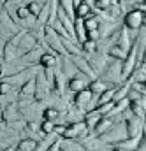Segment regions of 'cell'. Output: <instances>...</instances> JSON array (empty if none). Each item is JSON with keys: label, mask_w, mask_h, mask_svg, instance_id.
I'll return each mask as SVG.
<instances>
[{"label": "cell", "mask_w": 146, "mask_h": 151, "mask_svg": "<svg viewBox=\"0 0 146 151\" xmlns=\"http://www.w3.org/2000/svg\"><path fill=\"white\" fill-rule=\"evenodd\" d=\"M60 150H62V148H60V137H58V139H56V141L48 148V151H60Z\"/></svg>", "instance_id": "obj_23"}, {"label": "cell", "mask_w": 146, "mask_h": 151, "mask_svg": "<svg viewBox=\"0 0 146 151\" xmlns=\"http://www.w3.org/2000/svg\"><path fill=\"white\" fill-rule=\"evenodd\" d=\"M114 90H116V86H111V88H108L104 93H100V95L97 97V100H95V107L104 106V104H108V102H114V100H113V99H114Z\"/></svg>", "instance_id": "obj_16"}, {"label": "cell", "mask_w": 146, "mask_h": 151, "mask_svg": "<svg viewBox=\"0 0 146 151\" xmlns=\"http://www.w3.org/2000/svg\"><path fill=\"white\" fill-rule=\"evenodd\" d=\"M143 119H145V127H146V114H145V118H143Z\"/></svg>", "instance_id": "obj_27"}, {"label": "cell", "mask_w": 146, "mask_h": 151, "mask_svg": "<svg viewBox=\"0 0 146 151\" xmlns=\"http://www.w3.org/2000/svg\"><path fill=\"white\" fill-rule=\"evenodd\" d=\"M109 5H111L109 0H93V5L92 7H93L95 12H100V11H106Z\"/></svg>", "instance_id": "obj_22"}, {"label": "cell", "mask_w": 146, "mask_h": 151, "mask_svg": "<svg viewBox=\"0 0 146 151\" xmlns=\"http://www.w3.org/2000/svg\"><path fill=\"white\" fill-rule=\"evenodd\" d=\"M141 139H143V135H139V137H127V139H123L121 142H118L114 146H120L121 150H125V151H134V150H137Z\"/></svg>", "instance_id": "obj_13"}, {"label": "cell", "mask_w": 146, "mask_h": 151, "mask_svg": "<svg viewBox=\"0 0 146 151\" xmlns=\"http://www.w3.org/2000/svg\"><path fill=\"white\" fill-rule=\"evenodd\" d=\"M145 18H146L145 12H143L139 7H136V9H130V11H127V12L123 14L121 25H123L127 30H130V32H137V30L143 27Z\"/></svg>", "instance_id": "obj_3"}, {"label": "cell", "mask_w": 146, "mask_h": 151, "mask_svg": "<svg viewBox=\"0 0 146 151\" xmlns=\"http://www.w3.org/2000/svg\"><path fill=\"white\" fill-rule=\"evenodd\" d=\"M90 81H92V79H90L86 74L77 72L76 76H72V77H69V79H67V91H69V93H77L79 90L88 88Z\"/></svg>", "instance_id": "obj_6"}, {"label": "cell", "mask_w": 146, "mask_h": 151, "mask_svg": "<svg viewBox=\"0 0 146 151\" xmlns=\"http://www.w3.org/2000/svg\"><path fill=\"white\" fill-rule=\"evenodd\" d=\"M143 84H146V81H145V83H143Z\"/></svg>", "instance_id": "obj_29"}, {"label": "cell", "mask_w": 146, "mask_h": 151, "mask_svg": "<svg viewBox=\"0 0 146 151\" xmlns=\"http://www.w3.org/2000/svg\"><path fill=\"white\" fill-rule=\"evenodd\" d=\"M60 111L58 109H55V107H51V106H46L44 107V111H42V116H40V119H48V121H56L58 118H60Z\"/></svg>", "instance_id": "obj_19"}, {"label": "cell", "mask_w": 146, "mask_h": 151, "mask_svg": "<svg viewBox=\"0 0 146 151\" xmlns=\"http://www.w3.org/2000/svg\"><path fill=\"white\" fill-rule=\"evenodd\" d=\"M106 55L109 56L111 60H120V62H123V60H125V56H127V51H123L120 46L113 44V46H109V47H108Z\"/></svg>", "instance_id": "obj_17"}, {"label": "cell", "mask_w": 146, "mask_h": 151, "mask_svg": "<svg viewBox=\"0 0 146 151\" xmlns=\"http://www.w3.org/2000/svg\"><path fill=\"white\" fill-rule=\"evenodd\" d=\"M141 4H143V5H146V0H141Z\"/></svg>", "instance_id": "obj_26"}, {"label": "cell", "mask_w": 146, "mask_h": 151, "mask_svg": "<svg viewBox=\"0 0 146 151\" xmlns=\"http://www.w3.org/2000/svg\"><path fill=\"white\" fill-rule=\"evenodd\" d=\"M88 88L92 90V93H93V95H97V97H99V95H100V93H104L108 88H111V84H109V83H106L104 79H100V77H95V79H92V81H90Z\"/></svg>", "instance_id": "obj_11"}, {"label": "cell", "mask_w": 146, "mask_h": 151, "mask_svg": "<svg viewBox=\"0 0 146 151\" xmlns=\"http://www.w3.org/2000/svg\"><path fill=\"white\" fill-rule=\"evenodd\" d=\"M37 142L35 139H32V137H21L20 141H18V144H16V148L21 151H34L37 148Z\"/></svg>", "instance_id": "obj_18"}, {"label": "cell", "mask_w": 146, "mask_h": 151, "mask_svg": "<svg viewBox=\"0 0 146 151\" xmlns=\"http://www.w3.org/2000/svg\"><path fill=\"white\" fill-rule=\"evenodd\" d=\"M39 128H40V135H42V137H46L48 134L55 132V123H53V121H48V119H40Z\"/></svg>", "instance_id": "obj_21"}, {"label": "cell", "mask_w": 146, "mask_h": 151, "mask_svg": "<svg viewBox=\"0 0 146 151\" xmlns=\"http://www.w3.org/2000/svg\"><path fill=\"white\" fill-rule=\"evenodd\" d=\"M95 100H97V95H93L90 88H85V90H79L77 93H72V106L83 109L85 113L95 109Z\"/></svg>", "instance_id": "obj_2"}, {"label": "cell", "mask_w": 146, "mask_h": 151, "mask_svg": "<svg viewBox=\"0 0 146 151\" xmlns=\"http://www.w3.org/2000/svg\"><path fill=\"white\" fill-rule=\"evenodd\" d=\"M134 151H137V150H134Z\"/></svg>", "instance_id": "obj_30"}, {"label": "cell", "mask_w": 146, "mask_h": 151, "mask_svg": "<svg viewBox=\"0 0 146 151\" xmlns=\"http://www.w3.org/2000/svg\"><path fill=\"white\" fill-rule=\"evenodd\" d=\"M40 69H56L58 67V55L51 49L44 51L39 58V63H37Z\"/></svg>", "instance_id": "obj_9"}, {"label": "cell", "mask_w": 146, "mask_h": 151, "mask_svg": "<svg viewBox=\"0 0 146 151\" xmlns=\"http://www.w3.org/2000/svg\"><path fill=\"white\" fill-rule=\"evenodd\" d=\"M21 28L12 21V18L5 12V11H2V14H0V39L4 40V42H7L9 39L12 37L14 34H18Z\"/></svg>", "instance_id": "obj_5"}, {"label": "cell", "mask_w": 146, "mask_h": 151, "mask_svg": "<svg viewBox=\"0 0 146 151\" xmlns=\"http://www.w3.org/2000/svg\"><path fill=\"white\" fill-rule=\"evenodd\" d=\"M4 77V62H0V79Z\"/></svg>", "instance_id": "obj_24"}, {"label": "cell", "mask_w": 146, "mask_h": 151, "mask_svg": "<svg viewBox=\"0 0 146 151\" xmlns=\"http://www.w3.org/2000/svg\"><path fill=\"white\" fill-rule=\"evenodd\" d=\"M100 118H102V114L99 113V109H92V111L85 113V118H83V123L86 125L88 132H92V130H93V128L97 127V123L100 121Z\"/></svg>", "instance_id": "obj_10"}, {"label": "cell", "mask_w": 146, "mask_h": 151, "mask_svg": "<svg viewBox=\"0 0 146 151\" xmlns=\"http://www.w3.org/2000/svg\"><path fill=\"white\" fill-rule=\"evenodd\" d=\"M35 95V79H28L25 84L20 86L18 90V97H34Z\"/></svg>", "instance_id": "obj_14"}, {"label": "cell", "mask_w": 146, "mask_h": 151, "mask_svg": "<svg viewBox=\"0 0 146 151\" xmlns=\"http://www.w3.org/2000/svg\"><path fill=\"white\" fill-rule=\"evenodd\" d=\"M20 58V53H18V46L11 44L9 40L4 44V62H11V60H16Z\"/></svg>", "instance_id": "obj_15"}, {"label": "cell", "mask_w": 146, "mask_h": 151, "mask_svg": "<svg viewBox=\"0 0 146 151\" xmlns=\"http://www.w3.org/2000/svg\"><path fill=\"white\" fill-rule=\"evenodd\" d=\"M99 137H100L104 142L111 144V146H114V144L121 142L123 139H127V127H125V119H118V121H114L109 128H108L102 135H99Z\"/></svg>", "instance_id": "obj_1"}, {"label": "cell", "mask_w": 146, "mask_h": 151, "mask_svg": "<svg viewBox=\"0 0 146 151\" xmlns=\"http://www.w3.org/2000/svg\"><path fill=\"white\" fill-rule=\"evenodd\" d=\"M81 44V49H83V55H92L97 51V40H92V39H85Z\"/></svg>", "instance_id": "obj_20"}, {"label": "cell", "mask_w": 146, "mask_h": 151, "mask_svg": "<svg viewBox=\"0 0 146 151\" xmlns=\"http://www.w3.org/2000/svg\"><path fill=\"white\" fill-rule=\"evenodd\" d=\"M12 151H21V150H18V148H14V150H12Z\"/></svg>", "instance_id": "obj_28"}, {"label": "cell", "mask_w": 146, "mask_h": 151, "mask_svg": "<svg viewBox=\"0 0 146 151\" xmlns=\"http://www.w3.org/2000/svg\"><path fill=\"white\" fill-rule=\"evenodd\" d=\"M123 119H125V127H127V137H139L145 132V119L137 118L127 109L123 113Z\"/></svg>", "instance_id": "obj_4"}, {"label": "cell", "mask_w": 146, "mask_h": 151, "mask_svg": "<svg viewBox=\"0 0 146 151\" xmlns=\"http://www.w3.org/2000/svg\"><path fill=\"white\" fill-rule=\"evenodd\" d=\"M111 151H125V150H121L120 146H113V148H111Z\"/></svg>", "instance_id": "obj_25"}, {"label": "cell", "mask_w": 146, "mask_h": 151, "mask_svg": "<svg viewBox=\"0 0 146 151\" xmlns=\"http://www.w3.org/2000/svg\"><path fill=\"white\" fill-rule=\"evenodd\" d=\"M93 12V9H92V5L90 4H86V2H77L76 5H74V18H86V16H90Z\"/></svg>", "instance_id": "obj_12"}, {"label": "cell", "mask_w": 146, "mask_h": 151, "mask_svg": "<svg viewBox=\"0 0 146 151\" xmlns=\"http://www.w3.org/2000/svg\"><path fill=\"white\" fill-rule=\"evenodd\" d=\"M20 119H23V116H21V111H20V107H18L16 102L5 106V107L2 109V121H4L5 125L14 123V121H20Z\"/></svg>", "instance_id": "obj_8"}, {"label": "cell", "mask_w": 146, "mask_h": 151, "mask_svg": "<svg viewBox=\"0 0 146 151\" xmlns=\"http://www.w3.org/2000/svg\"><path fill=\"white\" fill-rule=\"evenodd\" d=\"M37 44H39V40H37L35 35L30 30H23V35H21L20 42H18V53H20V56L25 55V53H28V51H32L34 47H37Z\"/></svg>", "instance_id": "obj_7"}]
</instances>
